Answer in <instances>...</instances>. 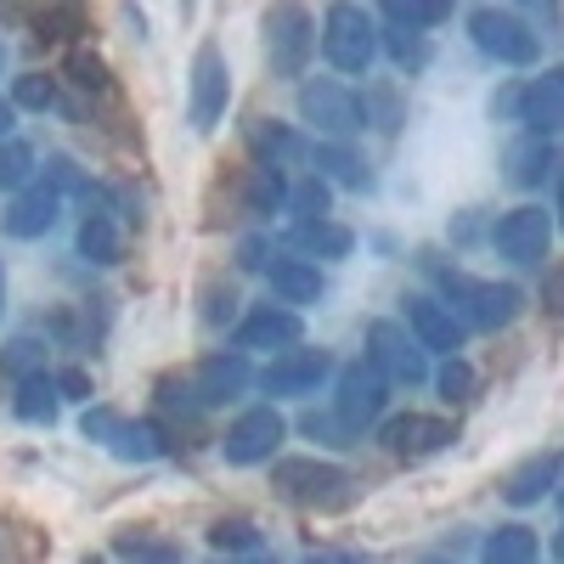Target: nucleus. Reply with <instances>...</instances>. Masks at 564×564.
<instances>
[{"mask_svg": "<svg viewBox=\"0 0 564 564\" xmlns=\"http://www.w3.org/2000/svg\"><path fill=\"white\" fill-rule=\"evenodd\" d=\"M372 108H379V130H401V108H395L390 90H379V97H372Z\"/></svg>", "mask_w": 564, "mask_h": 564, "instance_id": "45", "label": "nucleus"}, {"mask_svg": "<svg viewBox=\"0 0 564 564\" xmlns=\"http://www.w3.org/2000/svg\"><path fill=\"white\" fill-rule=\"evenodd\" d=\"M12 124H18V108L12 97H0V141H12Z\"/></svg>", "mask_w": 564, "mask_h": 564, "instance_id": "48", "label": "nucleus"}, {"mask_svg": "<svg viewBox=\"0 0 564 564\" xmlns=\"http://www.w3.org/2000/svg\"><path fill=\"white\" fill-rule=\"evenodd\" d=\"M553 558H558V564H564V525H558V531H553Z\"/></svg>", "mask_w": 564, "mask_h": 564, "instance_id": "50", "label": "nucleus"}, {"mask_svg": "<svg viewBox=\"0 0 564 564\" xmlns=\"http://www.w3.org/2000/svg\"><path fill=\"white\" fill-rule=\"evenodd\" d=\"M558 480H564V452H536V457H525V463L502 480V497H508L513 508H531V502H542L547 491H558Z\"/></svg>", "mask_w": 564, "mask_h": 564, "instance_id": "19", "label": "nucleus"}, {"mask_svg": "<svg viewBox=\"0 0 564 564\" xmlns=\"http://www.w3.org/2000/svg\"><path fill=\"white\" fill-rule=\"evenodd\" d=\"M57 379L52 372H40V379H23L18 384V395H12V412L23 417V423H57Z\"/></svg>", "mask_w": 564, "mask_h": 564, "instance_id": "29", "label": "nucleus"}, {"mask_svg": "<svg viewBox=\"0 0 564 564\" xmlns=\"http://www.w3.org/2000/svg\"><path fill=\"white\" fill-rule=\"evenodd\" d=\"M113 558L119 564H186V553L170 536H159V531H119L113 536Z\"/></svg>", "mask_w": 564, "mask_h": 564, "instance_id": "25", "label": "nucleus"}, {"mask_svg": "<svg viewBox=\"0 0 564 564\" xmlns=\"http://www.w3.org/2000/svg\"><path fill=\"white\" fill-rule=\"evenodd\" d=\"M23 186H34V148L29 141H0V193H23Z\"/></svg>", "mask_w": 564, "mask_h": 564, "instance_id": "33", "label": "nucleus"}, {"mask_svg": "<svg viewBox=\"0 0 564 564\" xmlns=\"http://www.w3.org/2000/svg\"><path fill=\"white\" fill-rule=\"evenodd\" d=\"M119 226H113V209H85L79 220V254L90 265H119Z\"/></svg>", "mask_w": 564, "mask_h": 564, "instance_id": "24", "label": "nucleus"}, {"mask_svg": "<svg viewBox=\"0 0 564 564\" xmlns=\"http://www.w3.org/2000/svg\"><path fill=\"white\" fill-rule=\"evenodd\" d=\"M558 226H564V181H558Z\"/></svg>", "mask_w": 564, "mask_h": 564, "instance_id": "52", "label": "nucleus"}, {"mask_svg": "<svg viewBox=\"0 0 564 564\" xmlns=\"http://www.w3.org/2000/svg\"><path fill=\"white\" fill-rule=\"evenodd\" d=\"M300 334H305L300 311H289V305H254L238 322V350H289V345H300Z\"/></svg>", "mask_w": 564, "mask_h": 564, "instance_id": "18", "label": "nucleus"}, {"mask_svg": "<svg viewBox=\"0 0 564 564\" xmlns=\"http://www.w3.org/2000/svg\"><path fill=\"white\" fill-rule=\"evenodd\" d=\"M300 430H305L311 441H322V446H356V441H361L339 412H305V417H300Z\"/></svg>", "mask_w": 564, "mask_h": 564, "instance_id": "38", "label": "nucleus"}, {"mask_svg": "<svg viewBox=\"0 0 564 564\" xmlns=\"http://www.w3.org/2000/svg\"><path fill=\"white\" fill-rule=\"evenodd\" d=\"M231 102V74H226V52L215 40H204L193 52V90H186V124L193 130H215L226 119Z\"/></svg>", "mask_w": 564, "mask_h": 564, "instance_id": "8", "label": "nucleus"}, {"mask_svg": "<svg viewBox=\"0 0 564 564\" xmlns=\"http://www.w3.org/2000/svg\"><path fill=\"white\" fill-rule=\"evenodd\" d=\"M300 119L316 124L322 135L345 141V135H356L367 124V102L356 97L345 79H305L300 85Z\"/></svg>", "mask_w": 564, "mask_h": 564, "instance_id": "5", "label": "nucleus"}, {"mask_svg": "<svg viewBox=\"0 0 564 564\" xmlns=\"http://www.w3.org/2000/svg\"><path fill=\"white\" fill-rule=\"evenodd\" d=\"M238 254H243V265H249V271H265V265H271V260H265V254H271V249H265V243H260V238H249V243H243V249H238Z\"/></svg>", "mask_w": 564, "mask_h": 564, "instance_id": "46", "label": "nucleus"}, {"mask_svg": "<svg viewBox=\"0 0 564 564\" xmlns=\"http://www.w3.org/2000/svg\"><path fill=\"white\" fill-rule=\"evenodd\" d=\"M468 34H475V45L491 63H508V68H525L542 57V34L508 7H475L468 12Z\"/></svg>", "mask_w": 564, "mask_h": 564, "instance_id": "3", "label": "nucleus"}, {"mask_svg": "<svg viewBox=\"0 0 564 564\" xmlns=\"http://www.w3.org/2000/svg\"><path fill=\"white\" fill-rule=\"evenodd\" d=\"M558 502H564V491H558Z\"/></svg>", "mask_w": 564, "mask_h": 564, "instance_id": "55", "label": "nucleus"}, {"mask_svg": "<svg viewBox=\"0 0 564 564\" xmlns=\"http://www.w3.org/2000/svg\"><path fill=\"white\" fill-rule=\"evenodd\" d=\"M68 74H74L79 90H97V97H108V90H113V74H108V63L97 52H74L68 57Z\"/></svg>", "mask_w": 564, "mask_h": 564, "instance_id": "39", "label": "nucleus"}, {"mask_svg": "<svg viewBox=\"0 0 564 564\" xmlns=\"http://www.w3.org/2000/svg\"><path fill=\"white\" fill-rule=\"evenodd\" d=\"M0 68H7V40H0Z\"/></svg>", "mask_w": 564, "mask_h": 564, "instance_id": "53", "label": "nucleus"}, {"mask_svg": "<svg viewBox=\"0 0 564 564\" xmlns=\"http://www.w3.org/2000/svg\"><path fill=\"white\" fill-rule=\"evenodd\" d=\"M204 300H209V305H204V322H226V316H231V305H238V300H231V289H226V294H220V289H209Z\"/></svg>", "mask_w": 564, "mask_h": 564, "instance_id": "44", "label": "nucleus"}, {"mask_svg": "<svg viewBox=\"0 0 564 564\" xmlns=\"http://www.w3.org/2000/svg\"><path fill=\"white\" fill-rule=\"evenodd\" d=\"M282 204H289V181H282V170H249L243 175V209L249 215H276Z\"/></svg>", "mask_w": 564, "mask_h": 564, "instance_id": "31", "label": "nucleus"}, {"mask_svg": "<svg viewBox=\"0 0 564 564\" xmlns=\"http://www.w3.org/2000/svg\"><path fill=\"white\" fill-rule=\"evenodd\" d=\"M119 412L113 406H85V417H79V435L85 441H113V430H119Z\"/></svg>", "mask_w": 564, "mask_h": 564, "instance_id": "41", "label": "nucleus"}, {"mask_svg": "<svg viewBox=\"0 0 564 564\" xmlns=\"http://www.w3.org/2000/svg\"><path fill=\"white\" fill-rule=\"evenodd\" d=\"M379 45H384V52H390V63L401 68V74H417L423 63H430V40H423V34H412V29H384L379 34Z\"/></svg>", "mask_w": 564, "mask_h": 564, "instance_id": "34", "label": "nucleus"}, {"mask_svg": "<svg viewBox=\"0 0 564 564\" xmlns=\"http://www.w3.org/2000/svg\"><path fill=\"white\" fill-rule=\"evenodd\" d=\"M547 243H553V215L536 209V204L508 209V215L491 226V249H497L508 265H542V260H547Z\"/></svg>", "mask_w": 564, "mask_h": 564, "instance_id": "9", "label": "nucleus"}, {"mask_svg": "<svg viewBox=\"0 0 564 564\" xmlns=\"http://www.w3.org/2000/svg\"><path fill=\"white\" fill-rule=\"evenodd\" d=\"M282 435H289V423H282L271 406H249L238 423L226 430L220 441V457L231 468H254V463H271V452L282 446Z\"/></svg>", "mask_w": 564, "mask_h": 564, "instance_id": "11", "label": "nucleus"}, {"mask_svg": "<svg viewBox=\"0 0 564 564\" xmlns=\"http://www.w3.org/2000/svg\"><path fill=\"white\" fill-rule=\"evenodd\" d=\"M311 175H322V181H339V186H372V175H367V164H361V153H350L345 141H316L311 148Z\"/></svg>", "mask_w": 564, "mask_h": 564, "instance_id": "23", "label": "nucleus"}, {"mask_svg": "<svg viewBox=\"0 0 564 564\" xmlns=\"http://www.w3.org/2000/svg\"><path fill=\"white\" fill-rule=\"evenodd\" d=\"M57 395H68V401H90V372H85V367L57 372Z\"/></svg>", "mask_w": 564, "mask_h": 564, "instance_id": "42", "label": "nucleus"}, {"mask_svg": "<svg viewBox=\"0 0 564 564\" xmlns=\"http://www.w3.org/2000/svg\"><path fill=\"white\" fill-rule=\"evenodd\" d=\"M322 52L339 74H367L379 57V23L361 7H327L322 18Z\"/></svg>", "mask_w": 564, "mask_h": 564, "instance_id": "4", "label": "nucleus"}, {"mask_svg": "<svg viewBox=\"0 0 564 564\" xmlns=\"http://www.w3.org/2000/svg\"><path fill=\"white\" fill-rule=\"evenodd\" d=\"M276 497H289L294 508H345L356 497V475L339 463H316V457H289L271 475Z\"/></svg>", "mask_w": 564, "mask_h": 564, "instance_id": "2", "label": "nucleus"}, {"mask_svg": "<svg viewBox=\"0 0 564 564\" xmlns=\"http://www.w3.org/2000/svg\"><path fill=\"white\" fill-rule=\"evenodd\" d=\"M316 52V23L305 7H271L265 12V57L276 79H305V63Z\"/></svg>", "mask_w": 564, "mask_h": 564, "instance_id": "6", "label": "nucleus"}, {"mask_svg": "<svg viewBox=\"0 0 564 564\" xmlns=\"http://www.w3.org/2000/svg\"><path fill=\"white\" fill-rule=\"evenodd\" d=\"M379 18H384V23H395V29L423 34V29L452 23V7H435V0H390V7H379Z\"/></svg>", "mask_w": 564, "mask_h": 564, "instance_id": "32", "label": "nucleus"}, {"mask_svg": "<svg viewBox=\"0 0 564 564\" xmlns=\"http://www.w3.org/2000/svg\"><path fill=\"white\" fill-rule=\"evenodd\" d=\"M305 564H361L356 553H334V547H322V553H305Z\"/></svg>", "mask_w": 564, "mask_h": 564, "instance_id": "47", "label": "nucleus"}, {"mask_svg": "<svg viewBox=\"0 0 564 564\" xmlns=\"http://www.w3.org/2000/svg\"><path fill=\"white\" fill-rule=\"evenodd\" d=\"M12 108H29V113L57 108V79H45V74H18V79H12Z\"/></svg>", "mask_w": 564, "mask_h": 564, "instance_id": "36", "label": "nucleus"}, {"mask_svg": "<svg viewBox=\"0 0 564 564\" xmlns=\"http://www.w3.org/2000/svg\"><path fill=\"white\" fill-rule=\"evenodd\" d=\"M0 316H7V265H0Z\"/></svg>", "mask_w": 564, "mask_h": 564, "instance_id": "51", "label": "nucleus"}, {"mask_svg": "<svg viewBox=\"0 0 564 564\" xmlns=\"http://www.w3.org/2000/svg\"><path fill=\"white\" fill-rule=\"evenodd\" d=\"M384 446H390L395 457H406V463L435 457V452H446V446H452V423H446V417H430V412L390 417V423H384Z\"/></svg>", "mask_w": 564, "mask_h": 564, "instance_id": "16", "label": "nucleus"}, {"mask_svg": "<svg viewBox=\"0 0 564 564\" xmlns=\"http://www.w3.org/2000/svg\"><path fill=\"white\" fill-rule=\"evenodd\" d=\"M209 542H215V553L238 558V553H254V547H260V531H254L249 520H215V525H209Z\"/></svg>", "mask_w": 564, "mask_h": 564, "instance_id": "37", "label": "nucleus"}, {"mask_svg": "<svg viewBox=\"0 0 564 564\" xmlns=\"http://www.w3.org/2000/svg\"><path fill=\"white\" fill-rule=\"evenodd\" d=\"M265 282H271V294L289 305V311L322 300V271H316L311 260H300V254H294V260H271V265H265Z\"/></svg>", "mask_w": 564, "mask_h": 564, "instance_id": "22", "label": "nucleus"}, {"mask_svg": "<svg viewBox=\"0 0 564 564\" xmlns=\"http://www.w3.org/2000/svg\"><path fill=\"white\" fill-rule=\"evenodd\" d=\"M215 564H276L271 553H238V558H215Z\"/></svg>", "mask_w": 564, "mask_h": 564, "instance_id": "49", "label": "nucleus"}, {"mask_svg": "<svg viewBox=\"0 0 564 564\" xmlns=\"http://www.w3.org/2000/svg\"><path fill=\"white\" fill-rule=\"evenodd\" d=\"M435 384H441L446 401H468V395H475V367H468L463 356H452V361L435 372Z\"/></svg>", "mask_w": 564, "mask_h": 564, "instance_id": "40", "label": "nucleus"}, {"mask_svg": "<svg viewBox=\"0 0 564 564\" xmlns=\"http://www.w3.org/2000/svg\"><path fill=\"white\" fill-rule=\"evenodd\" d=\"M513 113H520V124H531V135L564 130V68L536 74L520 97H513Z\"/></svg>", "mask_w": 564, "mask_h": 564, "instance_id": "17", "label": "nucleus"}, {"mask_svg": "<svg viewBox=\"0 0 564 564\" xmlns=\"http://www.w3.org/2000/svg\"><path fill=\"white\" fill-rule=\"evenodd\" d=\"M430 564H452V558H430Z\"/></svg>", "mask_w": 564, "mask_h": 564, "instance_id": "54", "label": "nucleus"}, {"mask_svg": "<svg viewBox=\"0 0 564 564\" xmlns=\"http://www.w3.org/2000/svg\"><path fill=\"white\" fill-rule=\"evenodd\" d=\"M113 457H124V463H153V457H164V430L159 423H148V417H124L119 430H113Z\"/></svg>", "mask_w": 564, "mask_h": 564, "instance_id": "26", "label": "nucleus"}, {"mask_svg": "<svg viewBox=\"0 0 564 564\" xmlns=\"http://www.w3.org/2000/svg\"><path fill=\"white\" fill-rule=\"evenodd\" d=\"M542 300H547V305L564 316V265H553V271L542 276Z\"/></svg>", "mask_w": 564, "mask_h": 564, "instance_id": "43", "label": "nucleus"}, {"mask_svg": "<svg viewBox=\"0 0 564 564\" xmlns=\"http://www.w3.org/2000/svg\"><path fill=\"white\" fill-rule=\"evenodd\" d=\"M367 367L379 372L384 384H406V390L430 379V361H423L417 339L406 334L401 322H372L367 327Z\"/></svg>", "mask_w": 564, "mask_h": 564, "instance_id": "7", "label": "nucleus"}, {"mask_svg": "<svg viewBox=\"0 0 564 564\" xmlns=\"http://www.w3.org/2000/svg\"><path fill=\"white\" fill-rule=\"evenodd\" d=\"M327 379H334V356H327V350H289V356H276L254 384L265 395H276V401H305Z\"/></svg>", "mask_w": 564, "mask_h": 564, "instance_id": "10", "label": "nucleus"}, {"mask_svg": "<svg viewBox=\"0 0 564 564\" xmlns=\"http://www.w3.org/2000/svg\"><path fill=\"white\" fill-rule=\"evenodd\" d=\"M547 170H553V148L542 135H525V141H513V148H508V181L513 186H542Z\"/></svg>", "mask_w": 564, "mask_h": 564, "instance_id": "28", "label": "nucleus"}, {"mask_svg": "<svg viewBox=\"0 0 564 564\" xmlns=\"http://www.w3.org/2000/svg\"><path fill=\"white\" fill-rule=\"evenodd\" d=\"M289 209L300 220H327V209H334V186H327L322 175H305L300 186H289Z\"/></svg>", "mask_w": 564, "mask_h": 564, "instance_id": "35", "label": "nucleus"}, {"mask_svg": "<svg viewBox=\"0 0 564 564\" xmlns=\"http://www.w3.org/2000/svg\"><path fill=\"white\" fill-rule=\"evenodd\" d=\"M441 289H446V311L463 322V327H480V334H497L520 316L525 294L513 282H486V276H463V271H441Z\"/></svg>", "mask_w": 564, "mask_h": 564, "instance_id": "1", "label": "nucleus"}, {"mask_svg": "<svg viewBox=\"0 0 564 564\" xmlns=\"http://www.w3.org/2000/svg\"><path fill=\"white\" fill-rule=\"evenodd\" d=\"M480 564H536V531L531 525H497L480 547Z\"/></svg>", "mask_w": 564, "mask_h": 564, "instance_id": "27", "label": "nucleus"}, {"mask_svg": "<svg viewBox=\"0 0 564 564\" xmlns=\"http://www.w3.org/2000/svg\"><path fill=\"white\" fill-rule=\"evenodd\" d=\"M249 148H254V164L260 170H289L300 159H311V148L289 130V124H276V119H254L249 124Z\"/></svg>", "mask_w": 564, "mask_h": 564, "instance_id": "21", "label": "nucleus"}, {"mask_svg": "<svg viewBox=\"0 0 564 564\" xmlns=\"http://www.w3.org/2000/svg\"><path fill=\"white\" fill-rule=\"evenodd\" d=\"M249 384H254L249 356H243V350H220V356H204V361H198L193 395H198V406H226V401H238Z\"/></svg>", "mask_w": 564, "mask_h": 564, "instance_id": "15", "label": "nucleus"}, {"mask_svg": "<svg viewBox=\"0 0 564 564\" xmlns=\"http://www.w3.org/2000/svg\"><path fill=\"white\" fill-rule=\"evenodd\" d=\"M289 243H294V254L300 260H345L350 249H356V231L350 226H339V220H294V231H289Z\"/></svg>", "mask_w": 564, "mask_h": 564, "instance_id": "20", "label": "nucleus"}, {"mask_svg": "<svg viewBox=\"0 0 564 564\" xmlns=\"http://www.w3.org/2000/svg\"><path fill=\"white\" fill-rule=\"evenodd\" d=\"M57 215H63V193L52 181H34V186H23V193L7 204V215H0V226H7V238H45V231L57 226Z\"/></svg>", "mask_w": 564, "mask_h": 564, "instance_id": "14", "label": "nucleus"}, {"mask_svg": "<svg viewBox=\"0 0 564 564\" xmlns=\"http://www.w3.org/2000/svg\"><path fill=\"white\" fill-rule=\"evenodd\" d=\"M384 406H390V384H384L367 361L339 367V401H334V412L350 423L356 435L367 430V423H379V417H384Z\"/></svg>", "mask_w": 564, "mask_h": 564, "instance_id": "12", "label": "nucleus"}, {"mask_svg": "<svg viewBox=\"0 0 564 564\" xmlns=\"http://www.w3.org/2000/svg\"><path fill=\"white\" fill-rule=\"evenodd\" d=\"M406 327H412V339H417V350H435V356H457L463 350V339H468V327L441 305V300H430V294H412L406 300Z\"/></svg>", "mask_w": 564, "mask_h": 564, "instance_id": "13", "label": "nucleus"}, {"mask_svg": "<svg viewBox=\"0 0 564 564\" xmlns=\"http://www.w3.org/2000/svg\"><path fill=\"white\" fill-rule=\"evenodd\" d=\"M40 372H45V345L34 334H18L0 345V379L23 384V379H40Z\"/></svg>", "mask_w": 564, "mask_h": 564, "instance_id": "30", "label": "nucleus"}]
</instances>
